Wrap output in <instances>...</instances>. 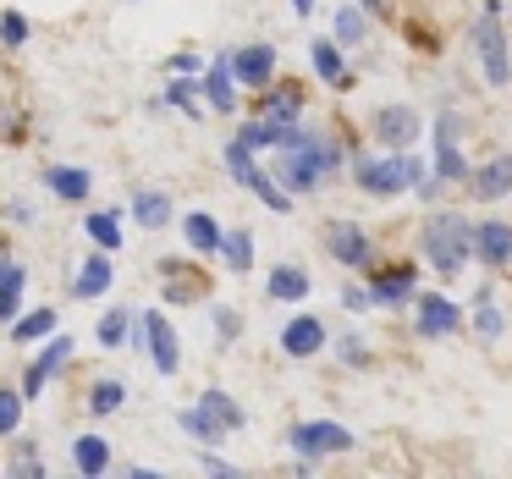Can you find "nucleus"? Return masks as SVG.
Segmentation results:
<instances>
[{
	"instance_id": "nucleus-1",
	"label": "nucleus",
	"mask_w": 512,
	"mask_h": 479,
	"mask_svg": "<svg viewBox=\"0 0 512 479\" xmlns=\"http://www.w3.org/2000/svg\"><path fill=\"white\" fill-rule=\"evenodd\" d=\"M336 171H342V149H336L325 133L292 127V133L276 144V182L292 193V199L325 188V182H336Z\"/></svg>"
},
{
	"instance_id": "nucleus-2",
	"label": "nucleus",
	"mask_w": 512,
	"mask_h": 479,
	"mask_svg": "<svg viewBox=\"0 0 512 479\" xmlns=\"http://www.w3.org/2000/svg\"><path fill=\"white\" fill-rule=\"evenodd\" d=\"M419 248H424V259H430V270L463 276V265L474 259V226H468V215L441 210V215H430V221L419 226Z\"/></svg>"
},
{
	"instance_id": "nucleus-3",
	"label": "nucleus",
	"mask_w": 512,
	"mask_h": 479,
	"mask_svg": "<svg viewBox=\"0 0 512 479\" xmlns=\"http://www.w3.org/2000/svg\"><path fill=\"white\" fill-rule=\"evenodd\" d=\"M468 45H474L479 72H485L490 89H507V83H512V50H507V28H501V6H496V0H490L485 12L474 17V28H468Z\"/></svg>"
},
{
	"instance_id": "nucleus-4",
	"label": "nucleus",
	"mask_w": 512,
	"mask_h": 479,
	"mask_svg": "<svg viewBox=\"0 0 512 479\" xmlns=\"http://www.w3.org/2000/svg\"><path fill=\"white\" fill-rule=\"evenodd\" d=\"M226 171H232V182H237V188H248L259 204H265V210H276V215H287V210H292V193L281 188V182H276V177H270V171L254 160V149H248V144H237V138L226 144Z\"/></svg>"
},
{
	"instance_id": "nucleus-5",
	"label": "nucleus",
	"mask_w": 512,
	"mask_h": 479,
	"mask_svg": "<svg viewBox=\"0 0 512 479\" xmlns=\"http://www.w3.org/2000/svg\"><path fill=\"white\" fill-rule=\"evenodd\" d=\"M353 182L364 199H402L408 193V166H402V149H380V155H358L353 160Z\"/></svg>"
},
{
	"instance_id": "nucleus-6",
	"label": "nucleus",
	"mask_w": 512,
	"mask_h": 479,
	"mask_svg": "<svg viewBox=\"0 0 512 479\" xmlns=\"http://www.w3.org/2000/svg\"><path fill=\"white\" fill-rule=\"evenodd\" d=\"M435 177L446 182V188H468V155H463V116L457 111H441L435 116Z\"/></svg>"
},
{
	"instance_id": "nucleus-7",
	"label": "nucleus",
	"mask_w": 512,
	"mask_h": 479,
	"mask_svg": "<svg viewBox=\"0 0 512 479\" xmlns=\"http://www.w3.org/2000/svg\"><path fill=\"white\" fill-rule=\"evenodd\" d=\"M287 446L303 457V463H314V457H336V452H353V430L336 419H298L287 430Z\"/></svg>"
},
{
	"instance_id": "nucleus-8",
	"label": "nucleus",
	"mask_w": 512,
	"mask_h": 479,
	"mask_svg": "<svg viewBox=\"0 0 512 479\" xmlns=\"http://www.w3.org/2000/svg\"><path fill=\"white\" fill-rule=\"evenodd\" d=\"M457 325H463V303L457 298H446V292H419L413 298V331L424 342H446V336H457Z\"/></svg>"
},
{
	"instance_id": "nucleus-9",
	"label": "nucleus",
	"mask_w": 512,
	"mask_h": 479,
	"mask_svg": "<svg viewBox=\"0 0 512 479\" xmlns=\"http://www.w3.org/2000/svg\"><path fill=\"white\" fill-rule=\"evenodd\" d=\"M369 133H375L380 149H413L424 138V116L413 111V105H380Z\"/></svg>"
},
{
	"instance_id": "nucleus-10",
	"label": "nucleus",
	"mask_w": 512,
	"mask_h": 479,
	"mask_svg": "<svg viewBox=\"0 0 512 479\" xmlns=\"http://www.w3.org/2000/svg\"><path fill=\"white\" fill-rule=\"evenodd\" d=\"M138 331H144V347H149V358H155V375H177L182 369V342H177V325L166 320L160 309H149L144 320H138Z\"/></svg>"
},
{
	"instance_id": "nucleus-11",
	"label": "nucleus",
	"mask_w": 512,
	"mask_h": 479,
	"mask_svg": "<svg viewBox=\"0 0 512 479\" xmlns=\"http://www.w3.org/2000/svg\"><path fill=\"white\" fill-rule=\"evenodd\" d=\"M325 254H331L336 265H347V270H364L369 259H375V237H369L358 221H331L325 226Z\"/></svg>"
},
{
	"instance_id": "nucleus-12",
	"label": "nucleus",
	"mask_w": 512,
	"mask_h": 479,
	"mask_svg": "<svg viewBox=\"0 0 512 479\" xmlns=\"http://www.w3.org/2000/svg\"><path fill=\"white\" fill-rule=\"evenodd\" d=\"M226 67H232L237 89L265 94L270 83H276V50H270V45H243V50H232V56H226Z\"/></svg>"
},
{
	"instance_id": "nucleus-13",
	"label": "nucleus",
	"mask_w": 512,
	"mask_h": 479,
	"mask_svg": "<svg viewBox=\"0 0 512 479\" xmlns=\"http://www.w3.org/2000/svg\"><path fill=\"white\" fill-rule=\"evenodd\" d=\"M369 298L375 309H402V303L419 298V265H380L369 276Z\"/></svg>"
},
{
	"instance_id": "nucleus-14",
	"label": "nucleus",
	"mask_w": 512,
	"mask_h": 479,
	"mask_svg": "<svg viewBox=\"0 0 512 479\" xmlns=\"http://www.w3.org/2000/svg\"><path fill=\"white\" fill-rule=\"evenodd\" d=\"M72 353H78V342H72V336H50V347H45V353L34 358V364H28V375H23V397L34 402L39 391H45L50 380H56L61 369L72 364Z\"/></svg>"
},
{
	"instance_id": "nucleus-15",
	"label": "nucleus",
	"mask_w": 512,
	"mask_h": 479,
	"mask_svg": "<svg viewBox=\"0 0 512 479\" xmlns=\"http://www.w3.org/2000/svg\"><path fill=\"white\" fill-rule=\"evenodd\" d=\"M325 320L320 314H292L287 325H281V353L287 358H320L325 353Z\"/></svg>"
},
{
	"instance_id": "nucleus-16",
	"label": "nucleus",
	"mask_w": 512,
	"mask_h": 479,
	"mask_svg": "<svg viewBox=\"0 0 512 479\" xmlns=\"http://www.w3.org/2000/svg\"><path fill=\"white\" fill-rule=\"evenodd\" d=\"M474 259L485 270H512V221H479L474 226Z\"/></svg>"
},
{
	"instance_id": "nucleus-17",
	"label": "nucleus",
	"mask_w": 512,
	"mask_h": 479,
	"mask_svg": "<svg viewBox=\"0 0 512 479\" xmlns=\"http://www.w3.org/2000/svg\"><path fill=\"white\" fill-rule=\"evenodd\" d=\"M468 188H474L479 204L512 199V155H490L485 166H474V171H468Z\"/></svg>"
},
{
	"instance_id": "nucleus-18",
	"label": "nucleus",
	"mask_w": 512,
	"mask_h": 479,
	"mask_svg": "<svg viewBox=\"0 0 512 479\" xmlns=\"http://www.w3.org/2000/svg\"><path fill=\"white\" fill-rule=\"evenodd\" d=\"M259 116L276 127H298L303 122V83H270L265 89V105H259Z\"/></svg>"
},
{
	"instance_id": "nucleus-19",
	"label": "nucleus",
	"mask_w": 512,
	"mask_h": 479,
	"mask_svg": "<svg viewBox=\"0 0 512 479\" xmlns=\"http://www.w3.org/2000/svg\"><path fill=\"white\" fill-rule=\"evenodd\" d=\"M111 281H116L111 254H105V248H94V254L78 265V276H72L67 287H72V298H105V292H111Z\"/></svg>"
},
{
	"instance_id": "nucleus-20",
	"label": "nucleus",
	"mask_w": 512,
	"mask_h": 479,
	"mask_svg": "<svg viewBox=\"0 0 512 479\" xmlns=\"http://www.w3.org/2000/svg\"><path fill=\"white\" fill-rule=\"evenodd\" d=\"M204 100H210L215 116H237V78H232V67H226V56H215L210 67H204Z\"/></svg>"
},
{
	"instance_id": "nucleus-21",
	"label": "nucleus",
	"mask_w": 512,
	"mask_h": 479,
	"mask_svg": "<svg viewBox=\"0 0 512 479\" xmlns=\"http://www.w3.org/2000/svg\"><path fill=\"white\" fill-rule=\"evenodd\" d=\"M182 243L193 248V254H221V243H226V232H221V221H215L210 210H188L182 215Z\"/></svg>"
},
{
	"instance_id": "nucleus-22",
	"label": "nucleus",
	"mask_w": 512,
	"mask_h": 479,
	"mask_svg": "<svg viewBox=\"0 0 512 479\" xmlns=\"http://www.w3.org/2000/svg\"><path fill=\"white\" fill-rule=\"evenodd\" d=\"M133 221L144 232H166L171 226V193L166 188H138L133 193Z\"/></svg>"
},
{
	"instance_id": "nucleus-23",
	"label": "nucleus",
	"mask_w": 512,
	"mask_h": 479,
	"mask_svg": "<svg viewBox=\"0 0 512 479\" xmlns=\"http://www.w3.org/2000/svg\"><path fill=\"white\" fill-rule=\"evenodd\" d=\"M45 188L56 193L61 204H83V199L94 193V177H89L83 166H50V171H45Z\"/></svg>"
},
{
	"instance_id": "nucleus-24",
	"label": "nucleus",
	"mask_w": 512,
	"mask_h": 479,
	"mask_svg": "<svg viewBox=\"0 0 512 479\" xmlns=\"http://www.w3.org/2000/svg\"><path fill=\"white\" fill-rule=\"evenodd\" d=\"M111 441H105V435H78V441H72V468H78V474H89V479H100V474H111Z\"/></svg>"
},
{
	"instance_id": "nucleus-25",
	"label": "nucleus",
	"mask_w": 512,
	"mask_h": 479,
	"mask_svg": "<svg viewBox=\"0 0 512 479\" xmlns=\"http://www.w3.org/2000/svg\"><path fill=\"white\" fill-rule=\"evenodd\" d=\"M122 226H127L122 210H89V215H83V237H89L94 248H105V254H116V248L127 243Z\"/></svg>"
},
{
	"instance_id": "nucleus-26",
	"label": "nucleus",
	"mask_w": 512,
	"mask_h": 479,
	"mask_svg": "<svg viewBox=\"0 0 512 479\" xmlns=\"http://www.w3.org/2000/svg\"><path fill=\"white\" fill-rule=\"evenodd\" d=\"M309 61H314V78H320V83L347 89V56H342V45H336V39H314Z\"/></svg>"
},
{
	"instance_id": "nucleus-27",
	"label": "nucleus",
	"mask_w": 512,
	"mask_h": 479,
	"mask_svg": "<svg viewBox=\"0 0 512 479\" xmlns=\"http://www.w3.org/2000/svg\"><path fill=\"white\" fill-rule=\"evenodd\" d=\"M265 292L276 303H298V298H309V292H314V281H309V270H303V265H276V270H270V281H265Z\"/></svg>"
},
{
	"instance_id": "nucleus-28",
	"label": "nucleus",
	"mask_w": 512,
	"mask_h": 479,
	"mask_svg": "<svg viewBox=\"0 0 512 479\" xmlns=\"http://www.w3.org/2000/svg\"><path fill=\"white\" fill-rule=\"evenodd\" d=\"M177 424H182V430H188L199 446H221L226 435H232V430H226V424L215 419L210 408H199V402H193V408H177Z\"/></svg>"
},
{
	"instance_id": "nucleus-29",
	"label": "nucleus",
	"mask_w": 512,
	"mask_h": 479,
	"mask_svg": "<svg viewBox=\"0 0 512 479\" xmlns=\"http://www.w3.org/2000/svg\"><path fill=\"white\" fill-rule=\"evenodd\" d=\"M23 287H28V265L6 259V270H0V325H12L23 314Z\"/></svg>"
},
{
	"instance_id": "nucleus-30",
	"label": "nucleus",
	"mask_w": 512,
	"mask_h": 479,
	"mask_svg": "<svg viewBox=\"0 0 512 479\" xmlns=\"http://www.w3.org/2000/svg\"><path fill=\"white\" fill-rule=\"evenodd\" d=\"M56 309H28V314H17L12 320V342L17 347H28V342H50L56 336Z\"/></svg>"
},
{
	"instance_id": "nucleus-31",
	"label": "nucleus",
	"mask_w": 512,
	"mask_h": 479,
	"mask_svg": "<svg viewBox=\"0 0 512 479\" xmlns=\"http://www.w3.org/2000/svg\"><path fill=\"white\" fill-rule=\"evenodd\" d=\"M501 331H507V320H501L490 287H479L474 292V336H479V342H501Z\"/></svg>"
},
{
	"instance_id": "nucleus-32",
	"label": "nucleus",
	"mask_w": 512,
	"mask_h": 479,
	"mask_svg": "<svg viewBox=\"0 0 512 479\" xmlns=\"http://www.w3.org/2000/svg\"><path fill=\"white\" fill-rule=\"evenodd\" d=\"M122 402H127L122 380H94V386H89V419H116Z\"/></svg>"
},
{
	"instance_id": "nucleus-33",
	"label": "nucleus",
	"mask_w": 512,
	"mask_h": 479,
	"mask_svg": "<svg viewBox=\"0 0 512 479\" xmlns=\"http://www.w3.org/2000/svg\"><path fill=\"white\" fill-rule=\"evenodd\" d=\"M199 408H210V413H215V419H221V424H226V430H243V424H248V413H243V402H237V397H232V391H221V386H210V391H204V397H199Z\"/></svg>"
},
{
	"instance_id": "nucleus-34",
	"label": "nucleus",
	"mask_w": 512,
	"mask_h": 479,
	"mask_svg": "<svg viewBox=\"0 0 512 479\" xmlns=\"http://www.w3.org/2000/svg\"><path fill=\"white\" fill-rule=\"evenodd\" d=\"M369 39V12L364 6H336V45H364Z\"/></svg>"
},
{
	"instance_id": "nucleus-35",
	"label": "nucleus",
	"mask_w": 512,
	"mask_h": 479,
	"mask_svg": "<svg viewBox=\"0 0 512 479\" xmlns=\"http://www.w3.org/2000/svg\"><path fill=\"white\" fill-rule=\"evenodd\" d=\"M221 259H226V270H232V276H248V270H254V232H226Z\"/></svg>"
},
{
	"instance_id": "nucleus-36",
	"label": "nucleus",
	"mask_w": 512,
	"mask_h": 479,
	"mask_svg": "<svg viewBox=\"0 0 512 479\" xmlns=\"http://www.w3.org/2000/svg\"><path fill=\"white\" fill-rule=\"evenodd\" d=\"M369 358H375V353H369L364 331H342V336H336V364H342V369H369Z\"/></svg>"
},
{
	"instance_id": "nucleus-37",
	"label": "nucleus",
	"mask_w": 512,
	"mask_h": 479,
	"mask_svg": "<svg viewBox=\"0 0 512 479\" xmlns=\"http://www.w3.org/2000/svg\"><path fill=\"white\" fill-rule=\"evenodd\" d=\"M127 336H133V314H127V309H111L100 325H94V342H100V347H122Z\"/></svg>"
},
{
	"instance_id": "nucleus-38",
	"label": "nucleus",
	"mask_w": 512,
	"mask_h": 479,
	"mask_svg": "<svg viewBox=\"0 0 512 479\" xmlns=\"http://www.w3.org/2000/svg\"><path fill=\"white\" fill-rule=\"evenodd\" d=\"M23 386H0V435H17V424H23Z\"/></svg>"
},
{
	"instance_id": "nucleus-39",
	"label": "nucleus",
	"mask_w": 512,
	"mask_h": 479,
	"mask_svg": "<svg viewBox=\"0 0 512 479\" xmlns=\"http://www.w3.org/2000/svg\"><path fill=\"white\" fill-rule=\"evenodd\" d=\"M199 94H204V72H199V78H182V72H177V83H171V94H166V100L177 105V111L199 116L204 105H193V100H199Z\"/></svg>"
},
{
	"instance_id": "nucleus-40",
	"label": "nucleus",
	"mask_w": 512,
	"mask_h": 479,
	"mask_svg": "<svg viewBox=\"0 0 512 479\" xmlns=\"http://www.w3.org/2000/svg\"><path fill=\"white\" fill-rule=\"evenodd\" d=\"M28 34H34V28H28L23 12H0V45H6V50H23Z\"/></svg>"
},
{
	"instance_id": "nucleus-41",
	"label": "nucleus",
	"mask_w": 512,
	"mask_h": 479,
	"mask_svg": "<svg viewBox=\"0 0 512 479\" xmlns=\"http://www.w3.org/2000/svg\"><path fill=\"white\" fill-rule=\"evenodd\" d=\"M204 67H210V61L193 56V50H177V56H171V72H182V78H199Z\"/></svg>"
},
{
	"instance_id": "nucleus-42",
	"label": "nucleus",
	"mask_w": 512,
	"mask_h": 479,
	"mask_svg": "<svg viewBox=\"0 0 512 479\" xmlns=\"http://www.w3.org/2000/svg\"><path fill=\"white\" fill-rule=\"evenodd\" d=\"M199 474H215V479H237L243 468H232V463H221L215 452H199Z\"/></svg>"
},
{
	"instance_id": "nucleus-43",
	"label": "nucleus",
	"mask_w": 512,
	"mask_h": 479,
	"mask_svg": "<svg viewBox=\"0 0 512 479\" xmlns=\"http://www.w3.org/2000/svg\"><path fill=\"white\" fill-rule=\"evenodd\" d=\"M12 474H45V463H39L34 441H28V446H17V463H12Z\"/></svg>"
},
{
	"instance_id": "nucleus-44",
	"label": "nucleus",
	"mask_w": 512,
	"mask_h": 479,
	"mask_svg": "<svg viewBox=\"0 0 512 479\" xmlns=\"http://www.w3.org/2000/svg\"><path fill=\"white\" fill-rule=\"evenodd\" d=\"M237 331H243V320H237L232 309H215V336H221V342H237Z\"/></svg>"
},
{
	"instance_id": "nucleus-45",
	"label": "nucleus",
	"mask_w": 512,
	"mask_h": 479,
	"mask_svg": "<svg viewBox=\"0 0 512 479\" xmlns=\"http://www.w3.org/2000/svg\"><path fill=\"white\" fill-rule=\"evenodd\" d=\"M342 303H347V309H369L375 298H369V287H347V292H342Z\"/></svg>"
},
{
	"instance_id": "nucleus-46",
	"label": "nucleus",
	"mask_w": 512,
	"mask_h": 479,
	"mask_svg": "<svg viewBox=\"0 0 512 479\" xmlns=\"http://www.w3.org/2000/svg\"><path fill=\"white\" fill-rule=\"evenodd\" d=\"M292 17H298V23H303V17H314V0H292Z\"/></svg>"
},
{
	"instance_id": "nucleus-47",
	"label": "nucleus",
	"mask_w": 512,
	"mask_h": 479,
	"mask_svg": "<svg viewBox=\"0 0 512 479\" xmlns=\"http://www.w3.org/2000/svg\"><path fill=\"white\" fill-rule=\"evenodd\" d=\"M358 6H364L369 17H380V12H386V0H358Z\"/></svg>"
},
{
	"instance_id": "nucleus-48",
	"label": "nucleus",
	"mask_w": 512,
	"mask_h": 479,
	"mask_svg": "<svg viewBox=\"0 0 512 479\" xmlns=\"http://www.w3.org/2000/svg\"><path fill=\"white\" fill-rule=\"evenodd\" d=\"M0 270H6V237H0Z\"/></svg>"
}]
</instances>
